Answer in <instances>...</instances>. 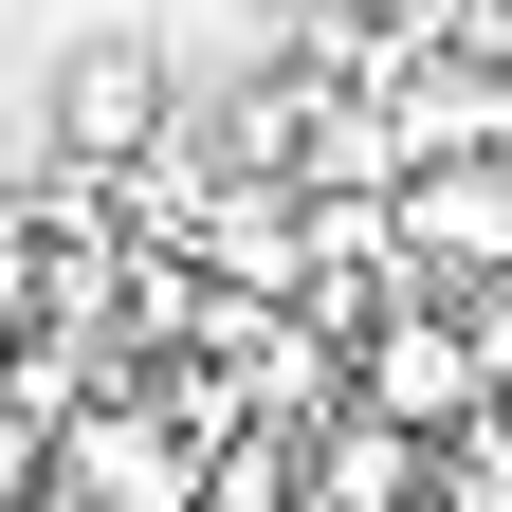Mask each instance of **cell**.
<instances>
[{"instance_id":"8992f818","label":"cell","mask_w":512,"mask_h":512,"mask_svg":"<svg viewBox=\"0 0 512 512\" xmlns=\"http://www.w3.org/2000/svg\"><path fill=\"white\" fill-rule=\"evenodd\" d=\"M311 512H439V439L384 421V403H348L330 439H311Z\"/></svg>"},{"instance_id":"ba28073f","label":"cell","mask_w":512,"mask_h":512,"mask_svg":"<svg viewBox=\"0 0 512 512\" xmlns=\"http://www.w3.org/2000/svg\"><path fill=\"white\" fill-rule=\"evenodd\" d=\"M0 512H92V494H74V476H37V494H0Z\"/></svg>"},{"instance_id":"7a4b0ae2","label":"cell","mask_w":512,"mask_h":512,"mask_svg":"<svg viewBox=\"0 0 512 512\" xmlns=\"http://www.w3.org/2000/svg\"><path fill=\"white\" fill-rule=\"evenodd\" d=\"M348 366H366V403L421 421V439L494 421V366H476V311H458V293H384L366 330H348Z\"/></svg>"},{"instance_id":"6da1fadb","label":"cell","mask_w":512,"mask_h":512,"mask_svg":"<svg viewBox=\"0 0 512 512\" xmlns=\"http://www.w3.org/2000/svg\"><path fill=\"white\" fill-rule=\"evenodd\" d=\"M55 476H74L92 512H202V476H220V439L165 403V384H110V403H74L55 421Z\"/></svg>"},{"instance_id":"3957f363","label":"cell","mask_w":512,"mask_h":512,"mask_svg":"<svg viewBox=\"0 0 512 512\" xmlns=\"http://www.w3.org/2000/svg\"><path fill=\"white\" fill-rule=\"evenodd\" d=\"M384 220H403V275H421V293H494V275H512V147L403 165V183H384Z\"/></svg>"},{"instance_id":"52a82bcc","label":"cell","mask_w":512,"mask_h":512,"mask_svg":"<svg viewBox=\"0 0 512 512\" xmlns=\"http://www.w3.org/2000/svg\"><path fill=\"white\" fill-rule=\"evenodd\" d=\"M458 311H476V366H494V403H512V275H494V293H458Z\"/></svg>"},{"instance_id":"5b68a950","label":"cell","mask_w":512,"mask_h":512,"mask_svg":"<svg viewBox=\"0 0 512 512\" xmlns=\"http://www.w3.org/2000/svg\"><path fill=\"white\" fill-rule=\"evenodd\" d=\"M37 128H55V165H147L165 128H183V74H165L147 37H92L74 74H55V110H37Z\"/></svg>"},{"instance_id":"277c9868","label":"cell","mask_w":512,"mask_h":512,"mask_svg":"<svg viewBox=\"0 0 512 512\" xmlns=\"http://www.w3.org/2000/svg\"><path fill=\"white\" fill-rule=\"evenodd\" d=\"M183 256H202L220 293L293 311V293H311V183H275V165H238V147H220V183H202V238H183Z\"/></svg>"}]
</instances>
